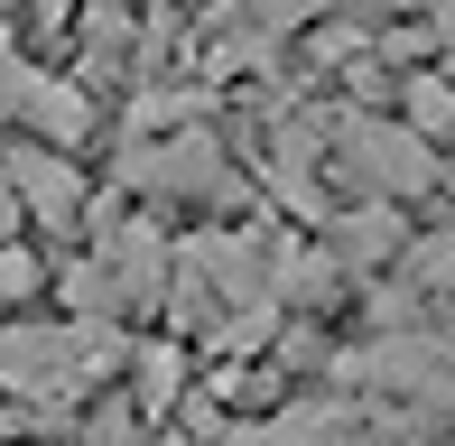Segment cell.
<instances>
[{
	"instance_id": "cell-1",
	"label": "cell",
	"mask_w": 455,
	"mask_h": 446,
	"mask_svg": "<svg viewBox=\"0 0 455 446\" xmlns=\"http://www.w3.org/2000/svg\"><path fill=\"white\" fill-rule=\"evenodd\" d=\"M131 354L112 326H0V391H19V400H75V391H93L112 362Z\"/></svg>"
},
{
	"instance_id": "cell-2",
	"label": "cell",
	"mask_w": 455,
	"mask_h": 446,
	"mask_svg": "<svg viewBox=\"0 0 455 446\" xmlns=\"http://www.w3.org/2000/svg\"><path fill=\"white\" fill-rule=\"evenodd\" d=\"M354 381H381V391H409V400H437L455 410V335H381L344 362Z\"/></svg>"
},
{
	"instance_id": "cell-3",
	"label": "cell",
	"mask_w": 455,
	"mask_h": 446,
	"mask_svg": "<svg viewBox=\"0 0 455 446\" xmlns=\"http://www.w3.org/2000/svg\"><path fill=\"white\" fill-rule=\"evenodd\" d=\"M344 168H354L371 195L437 187V158H427V139L409 131V121H344Z\"/></svg>"
},
{
	"instance_id": "cell-4",
	"label": "cell",
	"mask_w": 455,
	"mask_h": 446,
	"mask_svg": "<svg viewBox=\"0 0 455 446\" xmlns=\"http://www.w3.org/2000/svg\"><path fill=\"white\" fill-rule=\"evenodd\" d=\"M10 187H19V205H28V223H84V177H75L66 149H19Z\"/></svg>"
},
{
	"instance_id": "cell-5",
	"label": "cell",
	"mask_w": 455,
	"mask_h": 446,
	"mask_svg": "<svg viewBox=\"0 0 455 446\" xmlns=\"http://www.w3.org/2000/svg\"><path fill=\"white\" fill-rule=\"evenodd\" d=\"M121 177H131V187H186V195H204L223 177V158L204 149V139H168V149H131Z\"/></svg>"
},
{
	"instance_id": "cell-6",
	"label": "cell",
	"mask_w": 455,
	"mask_h": 446,
	"mask_svg": "<svg viewBox=\"0 0 455 446\" xmlns=\"http://www.w3.org/2000/svg\"><path fill=\"white\" fill-rule=\"evenodd\" d=\"M19 121H28L37 139H56V149H75V139L93 131V103L75 84H56V75H28V93H19Z\"/></svg>"
},
{
	"instance_id": "cell-7",
	"label": "cell",
	"mask_w": 455,
	"mask_h": 446,
	"mask_svg": "<svg viewBox=\"0 0 455 446\" xmlns=\"http://www.w3.org/2000/svg\"><path fill=\"white\" fill-rule=\"evenodd\" d=\"M335 437H344L335 400H298V410L260 418V428H233V446H335Z\"/></svg>"
},
{
	"instance_id": "cell-8",
	"label": "cell",
	"mask_w": 455,
	"mask_h": 446,
	"mask_svg": "<svg viewBox=\"0 0 455 446\" xmlns=\"http://www.w3.org/2000/svg\"><path fill=\"white\" fill-rule=\"evenodd\" d=\"M131 410L140 418H158V410H177V391H186V354H177V344H140V354H131Z\"/></svg>"
},
{
	"instance_id": "cell-9",
	"label": "cell",
	"mask_w": 455,
	"mask_h": 446,
	"mask_svg": "<svg viewBox=\"0 0 455 446\" xmlns=\"http://www.w3.org/2000/svg\"><path fill=\"white\" fill-rule=\"evenodd\" d=\"M400 121H409V131H446V121H455V84H437V75H409V93H400Z\"/></svg>"
},
{
	"instance_id": "cell-10",
	"label": "cell",
	"mask_w": 455,
	"mask_h": 446,
	"mask_svg": "<svg viewBox=\"0 0 455 446\" xmlns=\"http://www.w3.org/2000/svg\"><path fill=\"white\" fill-rule=\"evenodd\" d=\"M390 242H400L390 205H363V214H344V223H335V251H354V260H381Z\"/></svg>"
},
{
	"instance_id": "cell-11",
	"label": "cell",
	"mask_w": 455,
	"mask_h": 446,
	"mask_svg": "<svg viewBox=\"0 0 455 446\" xmlns=\"http://www.w3.org/2000/svg\"><path fill=\"white\" fill-rule=\"evenodd\" d=\"M409 279H427V289H446V279H455V223H446V233H427L419 251H409Z\"/></svg>"
},
{
	"instance_id": "cell-12",
	"label": "cell",
	"mask_w": 455,
	"mask_h": 446,
	"mask_svg": "<svg viewBox=\"0 0 455 446\" xmlns=\"http://www.w3.org/2000/svg\"><path fill=\"white\" fill-rule=\"evenodd\" d=\"M37 289V260L28 251H0V298H28Z\"/></svg>"
},
{
	"instance_id": "cell-13",
	"label": "cell",
	"mask_w": 455,
	"mask_h": 446,
	"mask_svg": "<svg viewBox=\"0 0 455 446\" xmlns=\"http://www.w3.org/2000/svg\"><path fill=\"white\" fill-rule=\"evenodd\" d=\"M28 223V205H19V187H10V168H0V251H10V233Z\"/></svg>"
},
{
	"instance_id": "cell-14",
	"label": "cell",
	"mask_w": 455,
	"mask_h": 446,
	"mask_svg": "<svg viewBox=\"0 0 455 446\" xmlns=\"http://www.w3.org/2000/svg\"><path fill=\"white\" fill-rule=\"evenodd\" d=\"M427 28H437V37H455V0H437V10H427Z\"/></svg>"
}]
</instances>
